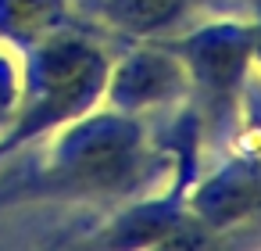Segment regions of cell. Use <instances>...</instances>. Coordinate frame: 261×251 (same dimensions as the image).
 Segmentation results:
<instances>
[{"mask_svg":"<svg viewBox=\"0 0 261 251\" xmlns=\"http://www.w3.org/2000/svg\"><path fill=\"white\" fill-rule=\"evenodd\" d=\"M150 165L143 119L108 104L72 119L47 136L36 165L18 179V197L104 201L133 194Z\"/></svg>","mask_w":261,"mask_h":251,"instance_id":"cell-1","label":"cell"},{"mask_svg":"<svg viewBox=\"0 0 261 251\" xmlns=\"http://www.w3.org/2000/svg\"><path fill=\"white\" fill-rule=\"evenodd\" d=\"M250 69L261 72V22H257V36H254V65H250Z\"/></svg>","mask_w":261,"mask_h":251,"instance_id":"cell-10","label":"cell"},{"mask_svg":"<svg viewBox=\"0 0 261 251\" xmlns=\"http://www.w3.org/2000/svg\"><path fill=\"white\" fill-rule=\"evenodd\" d=\"M22 58L18 101L0 126V162L47 140L72 119L93 111L104 97L111 58L72 26L29 47Z\"/></svg>","mask_w":261,"mask_h":251,"instance_id":"cell-2","label":"cell"},{"mask_svg":"<svg viewBox=\"0 0 261 251\" xmlns=\"http://www.w3.org/2000/svg\"><path fill=\"white\" fill-rule=\"evenodd\" d=\"M190 212L204 230H229L261 219V144H243L225 165L190 187Z\"/></svg>","mask_w":261,"mask_h":251,"instance_id":"cell-6","label":"cell"},{"mask_svg":"<svg viewBox=\"0 0 261 251\" xmlns=\"http://www.w3.org/2000/svg\"><path fill=\"white\" fill-rule=\"evenodd\" d=\"M68 26V0H0V43H8L15 54Z\"/></svg>","mask_w":261,"mask_h":251,"instance_id":"cell-7","label":"cell"},{"mask_svg":"<svg viewBox=\"0 0 261 251\" xmlns=\"http://www.w3.org/2000/svg\"><path fill=\"white\" fill-rule=\"evenodd\" d=\"M18 83H22V61L8 47V54L0 51V126L8 122V115H11L15 101H18Z\"/></svg>","mask_w":261,"mask_h":251,"instance_id":"cell-9","label":"cell"},{"mask_svg":"<svg viewBox=\"0 0 261 251\" xmlns=\"http://www.w3.org/2000/svg\"><path fill=\"white\" fill-rule=\"evenodd\" d=\"M193 162L197 151L182 154V169L175 172L172 187L165 194H150L140 201H129L104 233L93 237V244H111V247H193L207 244L211 230L190 212V187H193Z\"/></svg>","mask_w":261,"mask_h":251,"instance_id":"cell-4","label":"cell"},{"mask_svg":"<svg viewBox=\"0 0 261 251\" xmlns=\"http://www.w3.org/2000/svg\"><path fill=\"white\" fill-rule=\"evenodd\" d=\"M186 94H190V79H186V69H182V58L175 54V47L172 43H140V47L125 51L118 61H111L100 104H108L122 115L143 119L147 111L186 101Z\"/></svg>","mask_w":261,"mask_h":251,"instance_id":"cell-5","label":"cell"},{"mask_svg":"<svg viewBox=\"0 0 261 251\" xmlns=\"http://www.w3.org/2000/svg\"><path fill=\"white\" fill-rule=\"evenodd\" d=\"M190 0H100V18L136 40H147L182 18Z\"/></svg>","mask_w":261,"mask_h":251,"instance_id":"cell-8","label":"cell"},{"mask_svg":"<svg viewBox=\"0 0 261 251\" xmlns=\"http://www.w3.org/2000/svg\"><path fill=\"white\" fill-rule=\"evenodd\" d=\"M254 36L257 22H207L179 36L172 47L182 58L190 94V111L197 115L200 136H229L240 129V108H243V83L254 65Z\"/></svg>","mask_w":261,"mask_h":251,"instance_id":"cell-3","label":"cell"}]
</instances>
